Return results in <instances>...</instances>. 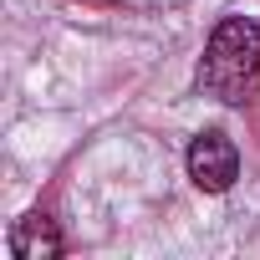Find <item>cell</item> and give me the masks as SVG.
<instances>
[{"mask_svg":"<svg viewBox=\"0 0 260 260\" xmlns=\"http://www.w3.org/2000/svg\"><path fill=\"white\" fill-rule=\"evenodd\" d=\"M11 255L16 260H56L61 250H67V240H61V230H56V219L51 214H41V209H31V214H21L16 224H11Z\"/></svg>","mask_w":260,"mask_h":260,"instance_id":"3957f363","label":"cell"},{"mask_svg":"<svg viewBox=\"0 0 260 260\" xmlns=\"http://www.w3.org/2000/svg\"><path fill=\"white\" fill-rule=\"evenodd\" d=\"M189 179L204 194H224L240 179V148L230 143V133L219 127H204V133L189 143Z\"/></svg>","mask_w":260,"mask_h":260,"instance_id":"7a4b0ae2","label":"cell"},{"mask_svg":"<svg viewBox=\"0 0 260 260\" xmlns=\"http://www.w3.org/2000/svg\"><path fill=\"white\" fill-rule=\"evenodd\" d=\"M194 87L224 107H245L260 92V21L250 16H224L209 31V46L199 56Z\"/></svg>","mask_w":260,"mask_h":260,"instance_id":"6da1fadb","label":"cell"}]
</instances>
